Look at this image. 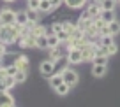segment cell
<instances>
[{
	"label": "cell",
	"mask_w": 120,
	"mask_h": 107,
	"mask_svg": "<svg viewBox=\"0 0 120 107\" xmlns=\"http://www.w3.org/2000/svg\"><path fill=\"white\" fill-rule=\"evenodd\" d=\"M14 104L16 102L9 93V90H0V107H12Z\"/></svg>",
	"instance_id": "ba28073f"
},
{
	"label": "cell",
	"mask_w": 120,
	"mask_h": 107,
	"mask_svg": "<svg viewBox=\"0 0 120 107\" xmlns=\"http://www.w3.org/2000/svg\"><path fill=\"white\" fill-rule=\"evenodd\" d=\"M106 72H108V65L92 63V76H94V77H104Z\"/></svg>",
	"instance_id": "8fae6325"
},
{
	"label": "cell",
	"mask_w": 120,
	"mask_h": 107,
	"mask_svg": "<svg viewBox=\"0 0 120 107\" xmlns=\"http://www.w3.org/2000/svg\"><path fill=\"white\" fill-rule=\"evenodd\" d=\"M92 63H99V65H108V56L104 55H95L94 60H92Z\"/></svg>",
	"instance_id": "4316f807"
},
{
	"label": "cell",
	"mask_w": 120,
	"mask_h": 107,
	"mask_svg": "<svg viewBox=\"0 0 120 107\" xmlns=\"http://www.w3.org/2000/svg\"><path fill=\"white\" fill-rule=\"evenodd\" d=\"M92 23H94V19H92V18H79V19H78V23H76V26H78V28L81 30L83 33H85Z\"/></svg>",
	"instance_id": "5bb4252c"
},
{
	"label": "cell",
	"mask_w": 120,
	"mask_h": 107,
	"mask_svg": "<svg viewBox=\"0 0 120 107\" xmlns=\"http://www.w3.org/2000/svg\"><path fill=\"white\" fill-rule=\"evenodd\" d=\"M5 69H7V74H9V76H14L16 72H18V70H19L18 67L14 65V63H12V65H7V67H5Z\"/></svg>",
	"instance_id": "836d02e7"
},
{
	"label": "cell",
	"mask_w": 120,
	"mask_h": 107,
	"mask_svg": "<svg viewBox=\"0 0 120 107\" xmlns=\"http://www.w3.org/2000/svg\"><path fill=\"white\" fill-rule=\"evenodd\" d=\"M116 2H118V4H120V0H116Z\"/></svg>",
	"instance_id": "f35d334b"
},
{
	"label": "cell",
	"mask_w": 120,
	"mask_h": 107,
	"mask_svg": "<svg viewBox=\"0 0 120 107\" xmlns=\"http://www.w3.org/2000/svg\"><path fill=\"white\" fill-rule=\"evenodd\" d=\"M60 44H62V42H60L58 35H56L55 32L48 35V48H56V46H60Z\"/></svg>",
	"instance_id": "44dd1931"
},
{
	"label": "cell",
	"mask_w": 120,
	"mask_h": 107,
	"mask_svg": "<svg viewBox=\"0 0 120 107\" xmlns=\"http://www.w3.org/2000/svg\"><path fill=\"white\" fill-rule=\"evenodd\" d=\"M18 44H19V48H25V49H26V48H37V37L30 32L28 35H25V37L19 39Z\"/></svg>",
	"instance_id": "52a82bcc"
},
{
	"label": "cell",
	"mask_w": 120,
	"mask_h": 107,
	"mask_svg": "<svg viewBox=\"0 0 120 107\" xmlns=\"http://www.w3.org/2000/svg\"><path fill=\"white\" fill-rule=\"evenodd\" d=\"M51 30L55 33H58V32H62V30H64V25H62V23H51Z\"/></svg>",
	"instance_id": "d6a6232c"
},
{
	"label": "cell",
	"mask_w": 120,
	"mask_h": 107,
	"mask_svg": "<svg viewBox=\"0 0 120 107\" xmlns=\"http://www.w3.org/2000/svg\"><path fill=\"white\" fill-rule=\"evenodd\" d=\"M109 33H111L109 32V25H104L101 30H99V37H101V35H109Z\"/></svg>",
	"instance_id": "d590c367"
},
{
	"label": "cell",
	"mask_w": 120,
	"mask_h": 107,
	"mask_svg": "<svg viewBox=\"0 0 120 107\" xmlns=\"http://www.w3.org/2000/svg\"><path fill=\"white\" fill-rule=\"evenodd\" d=\"M55 91H56V95H60V97H65L69 91H71V86H69L67 83L64 81L60 86H56V88H55Z\"/></svg>",
	"instance_id": "ffe728a7"
},
{
	"label": "cell",
	"mask_w": 120,
	"mask_h": 107,
	"mask_svg": "<svg viewBox=\"0 0 120 107\" xmlns=\"http://www.w3.org/2000/svg\"><path fill=\"white\" fill-rule=\"evenodd\" d=\"M48 55H49V60H51V62H58V60L60 58H62V56H65V55H67V51H62V48H60V46H56V48H48Z\"/></svg>",
	"instance_id": "30bf717a"
},
{
	"label": "cell",
	"mask_w": 120,
	"mask_h": 107,
	"mask_svg": "<svg viewBox=\"0 0 120 107\" xmlns=\"http://www.w3.org/2000/svg\"><path fill=\"white\" fill-rule=\"evenodd\" d=\"M14 79L18 83H25L26 81V70H18V72L14 74Z\"/></svg>",
	"instance_id": "f1b7e54d"
},
{
	"label": "cell",
	"mask_w": 120,
	"mask_h": 107,
	"mask_svg": "<svg viewBox=\"0 0 120 107\" xmlns=\"http://www.w3.org/2000/svg\"><path fill=\"white\" fill-rule=\"evenodd\" d=\"M67 63H71V65H78V63L83 62V53L79 48H71L67 49Z\"/></svg>",
	"instance_id": "277c9868"
},
{
	"label": "cell",
	"mask_w": 120,
	"mask_h": 107,
	"mask_svg": "<svg viewBox=\"0 0 120 107\" xmlns=\"http://www.w3.org/2000/svg\"><path fill=\"white\" fill-rule=\"evenodd\" d=\"M0 21L4 23V25H12V23H16V11L2 9V11H0Z\"/></svg>",
	"instance_id": "8992f818"
},
{
	"label": "cell",
	"mask_w": 120,
	"mask_h": 107,
	"mask_svg": "<svg viewBox=\"0 0 120 107\" xmlns=\"http://www.w3.org/2000/svg\"><path fill=\"white\" fill-rule=\"evenodd\" d=\"M2 28H4V23H2V21H0V30H2Z\"/></svg>",
	"instance_id": "8d00e7d4"
},
{
	"label": "cell",
	"mask_w": 120,
	"mask_h": 107,
	"mask_svg": "<svg viewBox=\"0 0 120 107\" xmlns=\"http://www.w3.org/2000/svg\"><path fill=\"white\" fill-rule=\"evenodd\" d=\"M115 35H111V33H109V35H101V37H99V44L101 46H106V48H108L109 44H113V42H115Z\"/></svg>",
	"instance_id": "cb8c5ba5"
},
{
	"label": "cell",
	"mask_w": 120,
	"mask_h": 107,
	"mask_svg": "<svg viewBox=\"0 0 120 107\" xmlns=\"http://www.w3.org/2000/svg\"><path fill=\"white\" fill-rule=\"evenodd\" d=\"M56 35H58L60 42H67V41H69V33L65 32V30H62V32H58V33H56Z\"/></svg>",
	"instance_id": "4dcf8cb0"
},
{
	"label": "cell",
	"mask_w": 120,
	"mask_h": 107,
	"mask_svg": "<svg viewBox=\"0 0 120 107\" xmlns=\"http://www.w3.org/2000/svg\"><path fill=\"white\" fill-rule=\"evenodd\" d=\"M26 23H28L26 11H16V25H26Z\"/></svg>",
	"instance_id": "d6986e66"
},
{
	"label": "cell",
	"mask_w": 120,
	"mask_h": 107,
	"mask_svg": "<svg viewBox=\"0 0 120 107\" xmlns=\"http://www.w3.org/2000/svg\"><path fill=\"white\" fill-rule=\"evenodd\" d=\"M12 63H14L19 70H26V69H28V58H26L25 55H18Z\"/></svg>",
	"instance_id": "7c38bea8"
},
{
	"label": "cell",
	"mask_w": 120,
	"mask_h": 107,
	"mask_svg": "<svg viewBox=\"0 0 120 107\" xmlns=\"http://www.w3.org/2000/svg\"><path fill=\"white\" fill-rule=\"evenodd\" d=\"M62 83H64V77H62V74H60V72H58V74H53L51 77H49V86H51L53 90H55L56 86H60Z\"/></svg>",
	"instance_id": "e0dca14e"
},
{
	"label": "cell",
	"mask_w": 120,
	"mask_h": 107,
	"mask_svg": "<svg viewBox=\"0 0 120 107\" xmlns=\"http://www.w3.org/2000/svg\"><path fill=\"white\" fill-rule=\"evenodd\" d=\"M26 16H28V21L30 23H39V21H41V11L26 9Z\"/></svg>",
	"instance_id": "9a60e30c"
},
{
	"label": "cell",
	"mask_w": 120,
	"mask_h": 107,
	"mask_svg": "<svg viewBox=\"0 0 120 107\" xmlns=\"http://www.w3.org/2000/svg\"><path fill=\"white\" fill-rule=\"evenodd\" d=\"M26 5H28V9H34V11H39L41 0H26Z\"/></svg>",
	"instance_id": "f546056e"
},
{
	"label": "cell",
	"mask_w": 120,
	"mask_h": 107,
	"mask_svg": "<svg viewBox=\"0 0 120 107\" xmlns=\"http://www.w3.org/2000/svg\"><path fill=\"white\" fill-rule=\"evenodd\" d=\"M62 25H64V30H65V32L69 33V39H71L72 32H74V30H76V25H74V23H71V21H64V23H62Z\"/></svg>",
	"instance_id": "83f0119b"
},
{
	"label": "cell",
	"mask_w": 120,
	"mask_h": 107,
	"mask_svg": "<svg viewBox=\"0 0 120 107\" xmlns=\"http://www.w3.org/2000/svg\"><path fill=\"white\" fill-rule=\"evenodd\" d=\"M97 46H99V42H88V44L81 49V53H83V62H92V60H94Z\"/></svg>",
	"instance_id": "5b68a950"
},
{
	"label": "cell",
	"mask_w": 120,
	"mask_h": 107,
	"mask_svg": "<svg viewBox=\"0 0 120 107\" xmlns=\"http://www.w3.org/2000/svg\"><path fill=\"white\" fill-rule=\"evenodd\" d=\"M101 11H102V7H101L99 2H90L88 7H86V12L90 14V18H92V19L99 18V16H101Z\"/></svg>",
	"instance_id": "9c48e42d"
},
{
	"label": "cell",
	"mask_w": 120,
	"mask_h": 107,
	"mask_svg": "<svg viewBox=\"0 0 120 107\" xmlns=\"http://www.w3.org/2000/svg\"><path fill=\"white\" fill-rule=\"evenodd\" d=\"M99 4H101V7L106 9V11H115V5L118 4V2H116V0H101Z\"/></svg>",
	"instance_id": "603a6c76"
},
{
	"label": "cell",
	"mask_w": 120,
	"mask_h": 107,
	"mask_svg": "<svg viewBox=\"0 0 120 107\" xmlns=\"http://www.w3.org/2000/svg\"><path fill=\"white\" fill-rule=\"evenodd\" d=\"M86 2L88 0H64L65 7H69V9H81L86 5Z\"/></svg>",
	"instance_id": "4fadbf2b"
},
{
	"label": "cell",
	"mask_w": 120,
	"mask_h": 107,
	"mask_svg": "<svg viewBox=\"0 0 120 107\" xmlns=\"http://www.w3.org/2000/svg\"><path fill=\"white\" fill-rule=\"evenodd\" d=\"M19 39H21V33H19V28H18L16 23H12V25H4V28L0 30V41H4L7 46L18 44Z\"/></svg>",
	"instance_id": "6da1fadb"
},
{
	"label": "cell",
	"mask_w": 120,
	"mask_h": 107,
	"mask_svg": "<svg viewBox=\"0 0 120 107\" xmlns=\"http://www.w3.org/2000/svg\"><path fill=\"white\" fill-rule=\"evenodd\" d=\"M60 74H62L64 81L67 83V84L71 86V88L78 84V81H79V76H78V72H76V70H72V69H67V67H64V69L60 70Z\"/></svg>",
	"instance_id": "7a4b0ae2"
},
{
	"label": "cell",
	"mask_w": 120,
	"mask_h": 107,
	"mask_svg": "<svg viewBox=\"0 0 120 107\" xmlns=\"http://www.w3.org/2000/svg\"><path fill=\"white\" fill-rule=\"evenodd\" d=\"M4 2H7V4H11V2H14V0H4Z\"/></svg>",
	"instance_id": "74e56055"
},
{
	"label": "cell",
	"mask_w": 120,
	"mask_h": 107,
	"mask_svg": "<svg viewBox=\"0 0 120 107\" xmlns=\"http://www.w3.org/2000/svg\"><path fill=\"white\" fill-rule=\"evenodd\" d=\"M37 48L39 49H48V35H39L37 37Z\"/></svg>",
	"instance_id": "d4e9b609"
},
{
	"label": "cell",
	"mask_w": 120,
	"mask_h": 107,
	"mask_svg": "<svg viewBox=\"0 0 120 107\" xmlns=\"http://www.w3.org/2000/svg\"><path fill=\"white\" fill-rule=\"evenodd\" d=\"M55 69H56V63L55 62H51V60H44V62L41 63V65H39V72H41L42 76H44V77H51L53 74H55Z\"/></svg>",
	"instance_id": "3957f363"
},
{
	"label": "cell",
	"mask_w": 120,
	"mask_h": 107,
	"mask_svg": "<svg viewBox=\"0 0 120 107\" xmlns=\"http://www.w3.org/2000/svg\"><path fill=\"white\" fill-rule=\"evenodd\" d=\"M39 11H41L42 14H49V12H53V7H51V4H49V0H41Z\"/></svg>",
	"instance_id": "7402d4cb"
},
{
	"label": "cell",
	"mask_w": 120,
	"mask_h": 107,
	"mask_svg": "<svg viewBox=\"0 0 120 107\" xmlns=\"http://www.w3.org/2000/svg\"><path fill=\"white\" fill-rule=\"evenodd\" d=\"M2 84H4V90H9V91H11V90L18 84V81L14 79V76H7V77L2 81Z\"/></svg>",
	"instance_id": "ac0fdd59"
},
{
	"label": "cell",
	"mask_w": 120,
	"mask_h": 107,
	"mask_svg": "<svg viewBox=\"0 0 120 107\" xmlns=\"http://www.w3.org/2000/svg\"><path fill=\"white\" fill-rule=\"evenodd\" d=\"M101 18L109 25L111 21H115V19H116V14H115V11H106V9H102V11H101Z\"/></svg>",
	"instance_id": "2e32d148"
},
{
	"label": "cell",
	"mask_w": 120,
	"mask_h": 107,
	"mask_svg": "<svg viewBox=\"0 0 120 107\" xmlns=\"http://www.w3.org/2000/svg\"><path fill=\"white\" fill-rule=\"evenodd\" d=\"M116 53H118V46H116L115 42H113V44H109V46H108V55L111 56V55H116Z\"/></svg>",
	"instance_id": "1f68e13d"
},
{
	"label": "cell",
	"mask_w": 120,
	"mask_h": 107,
	"mask_svg": "<svg viewBox=\"0 0 120 107\" xmlns=\"http://www.w3.org/2000/svg\"><path fill=\"white\" fill-rule=\"evenodd\" d=\"M109 32H111V35H118L120 33V21L118 19H115V21L109 23Z\"/></svg>",
	"instance_id": "484cf974"
},
{
	"label": "cell",
	"mask_w": 120,
	"mask_h": 107,
	"mask_svg": "<svg viewBox=\"0 0 120 107\" xmlns=\"http://www.w3.org/2000/svg\"><path fill=\"white\" fill-rule=\"evenodd\" d=\"M49 4H51V7H53V11H56V9L60 7V5L64 4V0H49Z\"/></svg>",
	"instance_id": "e575fe53"
}]
</instances>
